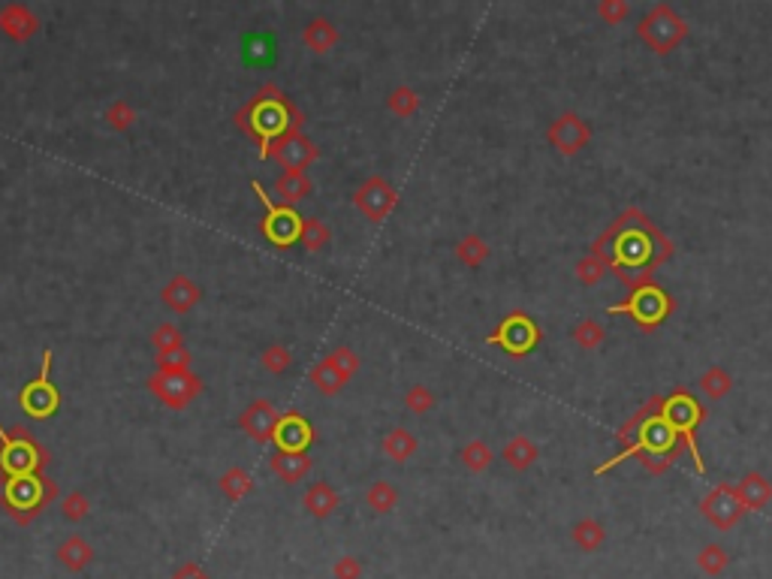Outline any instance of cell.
<instances>
[{"label": "cell", "instance_id": "cell-2", "mask_svg": "<svg viewBox=\"0 0 772 579\" xmlns=\"http://www.w3.org/2000/svg\"><path fill=\"white\" fill-rule=\"evenodd\" d=\"M691 24L670 4H655L637 24V40H642L655 54H670L688 40Z\"/></svg>", "mask_w": 772, "mask_h": 579}, {"label": "cell", "instance_id": "cell-5", "mask_svg": "<svg viewBox=\"0 0 772 579\" xmlns=\"http://www.w3.org/2000/svg\"><path fill=\"white\" fill-rule=\"evenodd\" d=\"M700 513L715 531H730L746 519V507H742L737 483H715L709 492L700 498Z\"/></svg>", "mask_w": 772, "mask_h": 579}, {"label": "cell", "instance_id": "cell-12", "mask_svg": "<svg viewBox=\"0 0 772 579\" xmlns=\"http://www.w3.org/2000/svg\"><path fill=\"white\" fill-rule=\"evenodd\" d=\"M278 422H281V410L269 399H254L242 410V417H238V426L256 444H269L275 431H278Z\"/></svg>", "mask_w": 772, "mask_h": 579}, {"label": "cell", "instance_id": "cell-25", "mask_svg": "<svg viewBox=\"0 0 772 579\" xmlns=\"http://www.w3.org/2000/svg\"><path fill=\"white\" fill-rule=\"evenodd\" d=\"M489 256H492V247L483 236L468 233L465 238H458L456 242V260L462 265H468V269H480Z\"/></svg>", "mask_w": 772, "mask_h": 579}, {"label": "cell", "instance_id": "cell-35", "mask_svg": "<svg viewBox=\"0 0 772 579\" xmlns=\"http://www.w3.org/2000/svg\"><path fill=\"white\" fill-rule=\"evenodd\" d=\"M574 272H576V281L583 284V287H594V284H601L603 275L610 272V263H606L603 256L588 251L583 260L574 265Z\"/></svg>", "mask_w": 772, "mask_h": 579}, {"label": "cell", "instance_id": "cell-21", "mask_svg": "<svg viewBox=\"0 0 772 579\" xmlns=\"http://www.w3.org/2000/svg\"><path fill=\"white\" fill-rule=\"evenodd\" d=\"M501 458H504V462H507L516 474H526V471H531V468L537 465L540 447H537L528 435H513L507 444H504Z\"/></svg>", "mask_w": 772, "mask_h": 579}, {"label": "cell", "instance_id": "cell-23", "mask_svg": "<svg viewBox=\"0 0 772 579\" xmlns=\"http://www.w3.org/2000/svg\"><path fill=\"white\" fill-rule=\"evenodd\" d=\"M54 555H58V562L67 567L70 574H82L91 562H94V546H91L82 535H70L58 549H54Z\"/></svg>", "mask_w": 772, "mask_h": 579}, {"label": "cell", "instance_id": "cell-45", "mask_svg": "<svg viewBox=\"0 0 772 579\" xmlns=\"http://www.w3.org/2000/svg\"><path fill=\"white\" fill-rule=\"evenodd\" d=\"M640 456H642V458H640L642 468H646L649 474H655V477L664 474V471H670V465H673V458H670V456H651V453H640Z\"/></svg>", "mask_w": 772, "mask_h": 579}, {"label": "cell", "instance_id": "cell-15", "mask_svg": "<svg viewBox=\"0 0 772 579\" xmlns=\"http://www.w3.org/2000/svg\"><path fill=\"white\" fill-rule=\"evenodd\" d=\"M160 299H163V305H167L169 311H176V314H188V311H193L199 305L202 290H199L197 281L188 278V275H176V278L167 281Z\"/></svg>", "mask_w": 772, "mask_h": 579}, {"label": "cell", "instance_id": "cell-17", "mask_svg": "<svg viewBox=\"0 0 772 579\" xmlns=\"http://www.w3.org/2000/svg\"><path fill=\"white\" fill-rule=\"evenodd\" d=\"M737 495H739V501H742V507H746V513L764 510V507H769V501H772V480L760 474V471H748L737 483Z\"/></svg>", "mask_w": 772, "mask_h": 579}, {"label": "cell", "instance_id": "cell-41", "mask_svg": "<svg viewBox=\"0 0 772 579\" xmlns=\"http://www.w3.org/2000/svg\"><path fill=\"white\" fill-rule=\"evenodd\" d=\"M151 344L160 351H176V347H185V333L176 326V323H160L158 329L151 333Z\"/></svg>", "mask_w": 772, "mask_h": 579}, {"label": "cell", "instance_id": "cell-31", "mask_svg": "<svg viewBox=\"0 0 772 579\" xmlns=\"http://www.w3.org/2000/svg\"><path fill=\"white\" fill-rule=\"evenodd\" d=\"M458 458H462V465H465L471 474H483V471H489V465L495 462V453H492V447L486 444L483 438H471V440H468V444L462 447Z\"/></svg>", "mask_w": 772, "mask_h": 579}, {"label": "cell", "instance_id": "cell-34", "mask_svg": "<svg viewBox=\"0 0 772 579\" xmlns=\"http://www.w3.org/2000/svg\"><path fill=\"white\" fill-rule=\"evenodd\" d=\"M697 567L706 576H721L730 567V553L721 544H706L700 549V555H697Z\"/></svg>", "mask_w": 772, "mask_h": 579}, {"label": "cell", "instance_id": "cell-11", "mask_svg": "<svg viewBox=\"0 0 772 579\" xmlns=\"http://www.w3.org/2000/svg\"><path fill=\"white\" fill-rule=\"evenodd\" d=\"M52 360H54V353L52 351H45L43 353V372H40V378H34L31 383L24 386V392H22V408L31 413V417H52L54 410H58V404H61V395H58V390H54L52 386Z\"/></svg>", "mask_w": 772, "mask_h": 579}, {"label": "cell", "instance_id": "cell-43", "mask_svg": "<svg viewBox=\"0 0 772 579\" xmlns=\"http://www.w3.org/2000/svg\"><path fill=\"white\" fill-rule=\"evenodd\" d=\"M329 356H333V360H335V365H338V369H342V372H344V378H347V381H351V378H353V374H356V372H360V369H362V360H360V353H356V351H351V347H347V344H342V347H335V351H333V353H329Z\"/></svg>", "mask_w": 772, "mask_h": 579}, {"label": "cell", "instance_id": "cell-7", "mask_svg": "<svg viewBox=\"0 0 772 579\" xmlns=\"http://www.w3.org/2000/svg\"><path fill=\"white\" fill-rule=\"evenodd\" d=\"M540 342V329L531 320L526 311H513L510 317L501 320V326L489 335V344L504 347L510 356H526L535 351V344Z\"/></svg>", "mask_w": 772, "mask_h": 579}, {"label": "cell", "instance_id": "cell-32", "mask_svg": "<svg viewBox=\"0 0 772 579\" xmlns=\"http://www.w3.org/2000/svg\"><path fill=\"white\" fill-rule=\"evenodd\" d=\"M365 504H369L372 513L386 516V513H392L395 504H399V492H395V486L390 480H378L369 486V492H365Z\"/></svg>", "mask_w": 772, "mask_h": 579}, {"label": "cell", "instance_id": "cell-14", "mask_svg": "<svg viewBox=\"0 0 772 579\" xmlns=\"http://www.w3.org/2000/svg\"><path fill=\"white\" fill-rule=\"evenodd\" d=\"M40 31V18L31 6L24 4H6L0 9V34H6L13 43H27Z\"/></svg>", "mask_w": 772, "mask_h": 579}, {"label": "cell", "instance_id": "cell-8", "mask_svg": "<svg viewBox=\"0 0 772 579\" xmlns=\"http://www.w3.org/2000/svg\"><path fill=\"white\" fill-rule=\"evenodd\" d=\"M149 390L158 401H163L172 410L188 408L193 399H199L202 392V381L193 372H181V374H163L154 372L149 378Z\"/></svg>", "mask_w": 772, "mask_h": 579}, {"label": "cell", "instance_id": "cell-22", "mask_svg": "<svg viewBox=\"0 0 772 579\" xmlns=\"http://www.w3.org/2000/svg\"><path fill=\"white\" fill-rule=\"evenodd\" d=\"M308 381H311V386H314L320 395H326V399H333V395H338L347 386L344 372L338 369L335 360L329 353L314 365V369L308 372Z\"/></svg>", "mask_w": 772, "mask_h": 579}, {"label": "cell", "instance_id": "cell-26", "mask_svg": "<svg viewBox=\"0 0 772 579\" xmlns=\"http://www.w3.org/2000/svg\"><path fill=\"white\" fill-rule=\"evenodd\" d=\"M697 386H700V392L706 399L721 401V399H728L733 390V374L724 369V365H709V369L700 374V383Z\"/></svg>", "mask_w": 772, "mask_h": 579}, {"label": "cell", "instance_id": "cell-36", "mask_svg": "<svg viewBox=\"0 0 772 579\" xmlns=\"http://www.w3.org/2000/svg\"><path fill=\"white\" fill-rule=\"evenodd\" d=\"M158 372L163 374H181V372H193V356L185 347H176V351H160L158 353Z\"/></svg>", "mask_w": 772, "mask_h": 579}, {"label": "cell", "instance_id": "cell-19", "mask_svg": "<svg viewBox=\"0 0 772 579\" xmlns=\"http://www.w3.org/2000/svg\"><path fill=\"white\" fill-rule=\"evenodd\" d=\"M302 507H305L308 516L329 519L338 507H342V495H338L335 486H329V483H311L305 495H302Z\"/></svg>", "mask_w": 772, "mask_h": 579}, {"label": "cell", "instance_id": "cell-24", "mask_svg": "<svg viewBox=\"0 0 772 579\" xmlns=\"http://www.w3.org/2000/svg\"><path fill=\"white\" fill-rule=\"evenodd\" d=\"M417 435H413V431H408V429H401V426H395V429H390L383 435V453H386V458H392V462H410L413 458V453H417Z\"/></svg>", "mask_w": 772, "mask_h": 579}, {"label": "cell", "instance_id": "cell-46", "mask_svg": "<svg viewBox=\"0 0 772 579\" xmlns=\"http://www.w3.org/2000/svg\"><path fill=\"white\" fill-rule=\"evenodd\" d=\"M172 579H211L208 574H206V567L202 565H197V562H185L179 567L176 574H172Z\"/></svg>", "mask_w": 772, "mask_h": 579}, {"label": "cell", "instance_id": "cell-33", "mask_svg": "<svg viewBox=\"0 0 772 579\" xmlns=\"http://www.w3.org/2000/svg\"><path fill=\"white\" fill-rule=\"evenodd\" d=\"M571 338H574L579 347H583V351H597V347L606 342V329H603L601 320L583 317V320H579V323L574 326Z\"/></svg>", "mask_w": 772, "mask_h": 579}, {"label": "cell", "instance_id": "cell-37", "mask_svg": "<svg viewBox=\"0 0 772 579\" xmlns=\"http://www.w3.org/2000/svg\"><path fill=\"white\" fill-rule=\"evenodd\" d=\"M136 118L140 115H136V109L130 106V100H124V97L112 100L106 109V124L112 127V130H130L136 124Z\"/></svg>", "mask_w": 772, "mask_h": 579}, {"label": "cell", "instance_id": "cell-16", "mask_svg": "<svg viewBox=\"0 0 772 579\" xmlns=\"http://www.w3.org/2000/svg\"><path fill=\"white\" fill-rule=\"evenodd\" d=\"M311 465H314V458L308 456V449L305 453H281V449H275L272 458H269L272 474L287 486L305 480V477L311 474Z\"/></svg>", "mask_w": 772, "mask_h": 579}, {"label": "cell", "instance_id": "cell-40", "mask_svg": "<svg viewBox=\"0 0 772 579\" xmlns=\"http://www.w3.org/2000/svg\"><path fill=\"white\" fill-rule=\"evenodd\" d=\"M435 404H438L435 392L422 383H413L410 390L404 392V408H408L410 413H429V410H435Z\"/></svg>", "mask_w": 772, "mask_h": 579}, {"label": "cell", "instance_id": "cell-6", "mask_svg": "<svg viewBox=\"0 0 772 579\" xmlns=\"http://www.w3.org/2000/svg\"><path fill=\"white\" fill-rule=\"evenodd\" d=\"M254 193L260 197V202L265 206V217L260 229L265 233L272 245L278 247H290L293 242H299V224H302V215H296V208H287V206H275L269 193L263 190L260 181H254Z\"/></svg>", "mask_w": 772, "mask_h": 579}, {"label": "cell", "instance_id": "cell-9", "mask_svg": "<svg viewBox=\"0 0 772 579\" xmlns=\"http://www.w3.org/2000/svg\"><path fill=\"white\" fill-rule=\"evenodd\" d=\"M353 206L362 211L372 224H381L399 206V190H395L383 176H369L353 190Z\"/></svg>", "mask_w": 772, "mask_h": 579}, {"label": "cell", "instance_id": "cell-4", "mask_svg": "<svg viewBox=\"0 0 772 579\" xmlns=\"http://www.w3.org/2000/svg\"><path fill=\"white\" fill-rule=\"evenodd\" d=\"M263 158L278 160L284 172H305L308 167L317 163L320 149H317V142L308 140L302 130H284L281 136H275L269 142Z\"/></svg>", "mask_w": 772, "mask_h": 579}, {"label": "cell", "instance_id": "cell-20", "mask_svg": "<svg viewBox=\"0 0 772 579\" xmlns=\"http://www.w3.org/2000/svg\"><path fill=\"white\" fill-rule=\"evenodd\" d=\"M338 40H342V34H338V27L329 22V18L317 15L311 18V22L302 27V43H305V49H311L314 54H326L333 52Z\"/></svg>", "mask_w": 772, "mask_h": 579}, {"label": "cell", "instance_id": "cell-28", "mask_svg": "<svg viewBox=\"0 0 772 579\" xmlns=\"http://www.w3.org/2000/svg\"><path fill=\"white\" fill-rule=\"evenodd\" d=\"M299 242L308 254H317L333 242V229H329L320 217H302L299 224Z\"/></svg>", "mask_w": 772, "mask_h": 579}, {"label": "cell", "instance_id": "cell-44", "mask_svg": "<svg viewBox=\"0 0 772 579\" xmlns=\"http://www.w3.org/2000/svg\"><path fill=\"white\" fill-rule=\"evenodd\" d=\"M333 576L335 579H362V562L356 555H342L333 565Z\"/></svg>", "mask_w": 772, "mask_h": 579}, {"label": "cell", "instance_id": "cell-1", "mask_svg": "<svg viewBox=\"0 0 772 579\" xmlns=\"http://www.w3.org/2000/svg\"><path fill=\"white\" fill-rule=\"evenodd\" d=\"M661 420H664L670 426V431L676 435V447L682 449V453H685V449L691 453L694 465H697V474H703L706 465L700 458V447H697V429H700L706 422V408H703V404L697 401L688 390L679 386V390H673L664 399Z\"/></svg>", "mask_w": 772, "mask_h": 579}, {"label": "cell", "instance_id": "cell-39", "mask_svg": "<svg viewBox=\"0 0 772 579\" xmlns=\"http://www.w3.org/2000/svg\"><path fill=\"white\" fill-rule=\"evenodd\" d=\"M260 365L269 374H284V372H290V365H293V351L287 344H269L265 347V351L260 353Z\"/></svg>", "mask_w": 772, "mask_h": 579}, {"label": "cell", "instance_id": "cell-13", "mask_svg": "<svg viewBox=\"0 0 772 579\" xmlns=\"http://www.w3.org/2000/svg\"><path fill=\"white\" fill-rule=\"evenodd\" d=\"M275 444H278L281 453H305L314 440V429L308 426L305 417L299 413H281L278 431H275Z\"/></svg>", "mask_w": 772, "mask_h": 579}, {"label": "cell", "instance_id": "cell-42", "mask_svg": "<svg viewBox=\"0 0 772 579\" xmlns=\"http://www.w3.org/2000/svg\"><path fill=\"white\" fill-rule=\"evenodd\" d=\"M597 15H601L606 24H622V22H628L631 4L628 0H601V4H597Z\"/></svg>", "mask_w": 772, "mask_h": 579}, {"label": "cell", "instance_id": "cell-30", "mask_svg": "<svg viewBox=\"0 0 772 579\" xmlns=\"http://www.w3.org/2000/svg\"><path fill=\"white\" fill-rule=\"evenodd\" d=\"M420 106H422L420 91H417V88H410V85H399V88H392V91H390V97H386V109H390V112H392L395 118H413V115L420 112Z\"/></svg>", "mask_w": 772, "mask_h": 579}, {"label": "cell", "instance_id": "cell-38", "mask_svg": "<svg viewBox=\"0 0 772 579\" xmlns=\"http://www.w3.org/2000/svg\"><path fill=\"white\" fill-rule=\"evenodd\" d=\"M91 507H94V504H91L88 495L79 492V489L61 495V513H63V519H70V522L88 519V516H91Z\"/></svg>", "mask_w": 772, "mask_h": 579}, {"label": "cell", "instance_id": "cell-10", "mask_svg": "<svg viewBox=\"0 0 772 579\" xmlns=\"http://www.w3.org/2000/svg\"><path fill=\"white\" fill-rule=\"evenodd\" d=\"M546 140L562 158H576L592 142V127L579 112H562L546 127Z\"/></svg>", "mask_w": 772, "mask_h": 579}, {"label": "cell", "instance_id": "cell-27", "mask_svg": "<svg viewBox=\"0 0 772 579\" xmlns=\"http://www.w3.org/2000/svg\"><path fill=\"white\" fill-rule=\"evenodd\" d=\"M571 540L583 549V553H597L606 544V528L597 519H579L571 528Z\"/></svg>", "mask_w": 772, "mask_h": 579}, {"label": "cell", "instance_id": "cell-18", "mask_svg": "<svg viewBox=\"0 0 772 579\" xmlns=\"http://www.w3.org/2000/svg\"><path fill=\"white\" fill-rule=\"evenodd\" d=\"M275 197H278V206H287V208H296L302 199L314 193V181L308 179V172H281L275 179Z\"/></svg>", "mask_w": 772, "mask_h": 579}, {"label": "cell", "instance_id": "cell-3", "mask_svg": "<svg viewBox=\"0 0 772 579\" xmlns=\"http://www.w3.org/2000/svg\"><path fill=\"white\" fill-rule=\"evenodd\" d=\"M673 311H676V299L670 296L661 284L631 293V296L624 302H619V305H610V314H628L633 323H637L640 329H646V333L658 329L670 314H673Z\"/></svg>", "mask_w": 772, "mask_h": 579}, {"label": "cell", "instance_id": "cell-29", "mask_svg": "<svg viewBox=\"0 0 772 579\" xmlns=\"http://www.w3.org/2000/svg\"><path fill=\"white\" fill-rule=\"evenodd\" d=\"M217 486H220V492L227 495L229 501H242V498H247V495L254 492V477L245 471V468H227L224 474H220V480H217Z\"/></svg>", "mask_w": 772, "mask_h": 579}]
</instances>
